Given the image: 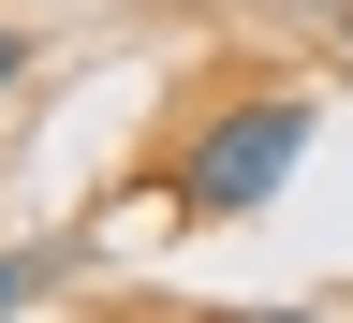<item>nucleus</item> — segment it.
Listing matches in <instances>:
<instances>
[{
	"instance_id": "obj_4",
	"label": "nucleus",
	"mask_w": 353,
	"mask_h": 323,
	"mask_svg": "<svg viewBox=\"0 0 353 323\" xmlns=\"http://www.w3.org/2000/svg\"><path fill=\"white\" fill-rule=\"evenodd\" d=\"M250 323H339V309H250Z\"/></svg>"
},
{
	"instance_id": "obj_2",
	"label": "nucleus",
	"mask_w": 353,
	"mask_h": 323,
	"mask_svg": "<svg viewBox=\"0 0 353 323\" xmlns=\"http://www.w3.org/2000/svg\"><path fill=\"white\" fill-rule=\"evenodd\" d=\"M15 74H30V30H0V88H15Z\"/></svg>"
},
{
	"instance_id": "obj_5",
	"label": "nucleus",
	"mask_w": 353,
	"mask_h": 323,
	"mask_svg": "<svg viewBox=\"0 0 353 323\" xmlns=\"http://www.w3.org/2000/svg\"><path fill=\"white\" fill-rule=\"evenodd\" d=\"M339 44H353V15H339Z\"/></svg>"
},
{
	"instance_id": "obj_3",
	"label": "nucleus",
	"mask_w": 353,
	"mask_h": 323,
	"mask_svg": "<svg viewBox=\"0 0 353 323\" xmlns=\"http://www.w3.org/2000/svg\"><path fill=\"white\" fill-rule=\"evenodd\" d=\"M30 280H44V264H0V309H15V294H30Z\"/></svg>"
},
{
	"instance_id": "obj_1",
	"label": "nucleus",
	"mask_w": 353,
	"mask_h": 323,
	"mask_svg": "<svg viewBox=\"0 0 353 323\" xmlns=\"http://www.w3.org/2000/svg\"><path fill=\"white\" fill-rule=\"evenodd\" d=\"M294 162H309V88H236V103L176 147V220H206V236H221V220H250Z\"/></svg>"
}]
</instances>
